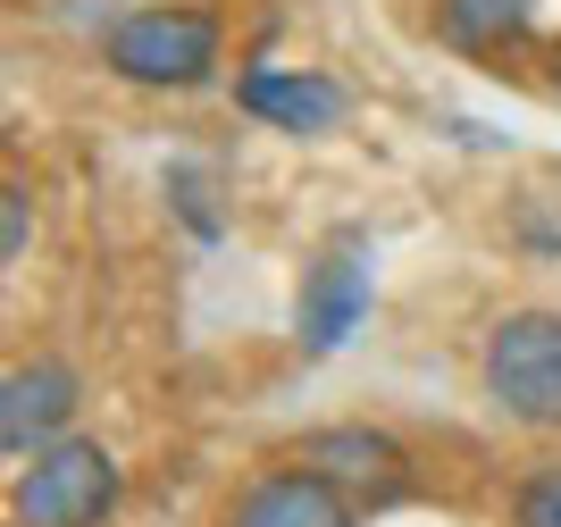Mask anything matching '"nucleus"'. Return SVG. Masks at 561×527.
Returning a JSON list of instances; mask_svg holds the SVG:
<instances>
[{
	"instance_id": "obj_1",
	"label": "nucleus",
	"mask_w": 561,
	"mask_h": 527,
	"mask_svg": "<svg viewBox=\"0 0 561 527\" xmlns=\"http://www.w3.org/2000/svg\"><path fill=\"white\" fill-rule=\"evenodd\" d=\"M486 393L528 427H561V319L553 310H512L486 335Z\"/></svg>"
},
{
	"instance_id": "obj_2",
	"label": "nucleus",
	"mask_w": 561,
	"mask_h": 527,
	"mask_svg": "<svg viewBox=\"0 0 561 527\" xmlns=\"http://www.w3.org/2000/svg\"><path fill=\"white\" fill-rule=\"evenodd\" d=\"M110 68L126 84H202L218 68V18L202 9H135L110 25Z\"/></svg>"
},
{
	"instance_id": "obj_3",
	"label": "nucleus",
	"mask_w": 561,
	"mask_h": 527,
	"mask_svg": "<svg viewBox=\"0 0 561 527\" xmlns=\"http://www.w3.org/2000/svg\"><path fill=\"white\" fill-rule=\"evenodd\" d=\"M117 511V460L101 444H43L34 469H18L25 527H101Z\"/></svg>"
},
{
	"instance_id": "obj_4",
	"label": "nucleus",
	"mask_w": 561,
	"mask_h": 527,
	"mask_svg": "<svg viewBox=\"0 0 561 527\" xmlns=\"http://www.w3.org/2000/svg\"><path fill=\"white\" fill-rule=\"evenodd\" d=\"M360 319H369V252H360V243H335L302 285V344L335 352V344H352Z\"/></svg>"
},
{
	"instance_id": "obj_5",
	"label": "nucleus",
	"mask_w": 561,
	"mask_h": 527,
	"mask_svg": "<svg viewBox=\"0 0 561 527\" xmlns=\"http://www.w3.org/2000/svg\"><path fill=\"white\" fill-rule=\"evenodd\" d=\"M68 411H76V377L59 360L9 368V386H0V444L25 460L34 444H50L59 427H68Z\"/></svg>"
},
{
	"instance_id": "obj_6",
	"label": "nucleus",
	"mask_w": 561,
	"mask_h": 527,
	"mask_svg": "<svg viewBox=\"0 0 561 527\" xmlns=\"http://www.w3.org/2000/svg\"><path fill=\"white\" fill-rule=\"evenodd\" d=\"M227 527H352V503L319 469H277V478H260L252 494L234 503Z\"/></svg>"
},
{
	"instance_id": "obj_7",
	"label": "nucleus",
	"mask_w": 561,
	"mask_h": 527,
	"mask_svg": "<svg viewBox=\"0 0 561 527\" xmlns=\"http://www.w3.org/2000/svg\"><path fill=\"white\" fill-rule=\"evenodd\" d=\"M243 110L285 126V135H328L335 117H344V92L328 76H302V68H252L243 76Z\"/></svg>"
},
{
	"instance_id": "obj_8",
	"label": "nucleus",
	"mask_w": 561,
	"mask_h": 527,
	"mask_svg": "<svg viewBox=\"0 0 561 527\" xmlns=\"http://www.w3.org/2000/svg\"><path fill=\"white\" fill-rule=\"evenodd\" d=\"M528 25V0H445V34L453 43H503Z\"/></svg>"
},
{
	"instance_id": "obj_9",
	"label": "nucleus",
	"mask_w": 561,
	"mask_h": 527,
	"mask_svg": "<svg viewBox=\"0 0 561 527\" xmlns=\"http://www.w3.org/2000/svg\"><path fill=\"white\" fill-rule=\"evenodd\" d=\"M512 527H561V469H537L512 503Z\"/></svg>"
},
{
	"instance_id": "obj_10",
	"label": "nucleus",
	"mask_w": 561,
	"mask_h": 527,
	"mask_svg": "<svg viewBox=\"0 0 561 527\" xmlns=\"http://www.w3.org/2000/svg\"><path fill=\"white\" fill-rule=\"evenodd\" d=\"M0 227H9V260H18L25 252V193H18V184L0 193Z\"/></svg>"
}]
</instances>
